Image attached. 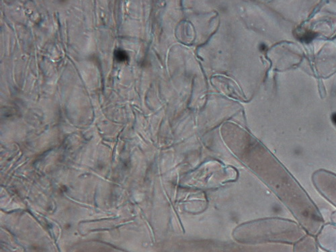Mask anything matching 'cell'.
<instances>
[{
  "mask_svg": "<svg viewBox=\"0 0 336 252\" xmlns=\"http://www.w3.org/2000/svg\"><path fill=\"white\" fill-rule=\"evenodd\" d=\"M315 34L313 32H310V31H308L305 33L302 36V40L303 41H304L307 43H309V42H311L312 40L314 38H315Z\"/></svg>",
  "mask_w": 336,
  "mask_h": 252,
  "instance_id": "obj_2",
  "label": "cell"
},
{
  "mask_svg": "<svg viewBox=\"0 0 336 252\" xmlns=\"http://www.w3.org/2000/svg\"><path fill=\"white\" fill-rule=\"evenodd\" d=\"M332 121L333 122V123L335 124H336V114H334V115H333L332 116Z\"/></svg>",
  "mask_w": 336,
  "mask_h": 252,
  "instance_id": "obj_3",
  "label": "cell"
},
{
  "mask_svg": "<svg viewBox=\"0 0 336 252\" xmlns=\"http://www.w3.org/2000/svg\"><path fill=\"white\" fill-rule=\"evenodd\" d=\"M115 57L116 61L118 62L126 61L128 58V55H127L125 51L121 50V49H118V50L115 51Z\"/></svg>",
  "mask_w": 336,
  "mask_h": 252,
  "instance_id": "obj_1",
  "label": "cell"
}]
</instances>
